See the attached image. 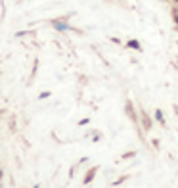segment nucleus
<instances>
[{
	"label": "nucleus",
	"instance_id": "f257e3e1",
	"mask_svg": "<svg viewBox=\"0 0 178 188\" xmlns=\"http://www.w3.org/2000/svg\"><path fill=\"white\" fill-rule=\"evenodd\" d=\"M54 27H56L57 31H67V29H69V25L63 23V21H54Z\"/></svg>",
	"mask_w": 178,
	"mask_h": 188
},
{
	"label": "nucleus",
	"instance_id": "39448f33",
	"mask_svg": "<svg viewBox=\"0 0 178 188\" xmlns=\"http://www.w3.org/2000/svg\"><path fill=\"white\" fill-rule=\"evenodd\" d=\"M142 119H144V127H146V129H149V127H151V121H149V117H148V115L144 113V117H142Z\"/></svg>",
	"mask_w": 178,
	"mask_h": 188
},
{
	"label": "nucleus",
	"instance_id": "f03ea898",
	"mask_svg": "<svg viewBox=\"0 0 178 188\" xmlns=\"http://www.w3.org/2000/svg\"><path fill=\"white\" fill-rule=\"evenodd\" d=\"M127 46H128V48H134V50H140V42H138V40H128V42H127Z\"/></svg>",
	"mask_w": 178,
	"mask_h": 188
},
{
	"label": "nucleus",
	"instance_id": "0eeeda50",
	"mask_svg": "<svg viewBox=\"0 0 178 188\" xmlns=\"http://www.w3.org/2000/svg\"><path fill=\"white\" fill-rule=\"evenodd\" d=\"M174 2H176V4H178V0H174Z\"/></svg>",
	"mask_w": 178,
	"mask_h": 188
},
{
	"label": "nucleus",
	"instance_id": "7ed1b4c3",
	"mask_svg": "<svg viewBox=\"0 0 178 188\" xmlns=\"http://www.w3.org/2000/svg\"><path fill=\"white\" fill-rule=\"evenodd\" d=\"M94 175H96V169H90V171H88V175H86V179H84V182H86V184H88V182H90V180L94 179Z\"/></svg>",
	"mask_w": 178,
	"mask_h": 188
},
{
	"label": "nucleus",
	"instance_id": "20e7f679",
	"mask_svg": "<svg viewBox=\"0 0 178 188\" xmlns=\"http://www.w3.org/2000/svg\"><path fill=\"white\" fill-rule=\"evenodd\" d=\"M155 119L159 123H165V117H163V113H161V109H157V111H155Z\"/></svg>",
	"mask_w": 178,
	"mask_h": 188
},
{
	"label": "nucleus",
	"instance_id": "423d86ee",
	"mask_svg": "<svg viewBox=\"0 0 178 188\" xmlns=\"http://www.w3.org/2000/svg\"><path fill=\"white\" fill-rule=\"evenodd\" d=\"M172 19H174V23L178 25V12H176V10H174V12H172Z\"/></svg>",
	"mask_w": 178,
	"mask_h": 188
}]
</instances>
